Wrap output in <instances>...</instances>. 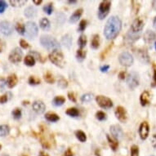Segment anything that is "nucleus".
<instances>
[{
  "instance_id": "8",
  "label": "nucleus",
  "mask_w": 156,
  "mask_h": 156,
  "mask_svg": "<svg viewBox=\"0 0 156 156\" xmlns=\"http://www.w3.org/2000/svg\"><path fill=\"white\" fill-rule=\"evenodd\" d=\"M96 101L101 107L105 108V109H110L113 106L112 101L110 100V98L104 97V96H98L96 98Z\"/></svg>"
},
{
  "instance_id": "40",
  "label": "nucleus",
  "mask_w": 156,
  "mask_h": 156,
  "mask_svg": "<svg viewBox=\"0 0 156 156\" xmlns=\"http://www.w3.org/2000/svg\"><path fill=\"white\" fill-rule=\"evenodd\" d=\"M44 12L47 13V14H48V15L51 14L52 11H53V7H52V4H51V3H49V4H48V5H46L44 8Z\"/></svg>"
},
{
  "instance_id": "48",
  "label": "nucleus",
  "mask_w": 156,
  "mask_h": 156,
  "mask_svg": "<svg viewBox=\"0 0 156 156\" xmlns=\"http://www.w3.org/2000/svg\"><path fill=\"white\" fill-rule=\"evenodd\" d=\"M68 97H69V100L72 101H74V102L76 101V98H75V97H74V94L73 93V92H69V94H68Z\"/></svg>"
},
{
  "instance_id": "19",
  "label": "nucleus",
  "mask_w": 156,
  "mask_h": 156,
  "mask_svg": "<svg viewBox=\"0 0 156 156\" xmlns=\"http://www.w3.org/2000/svg\"><path fill=\"white\" fill-rule=\"evenodd\" d=\"M144 38L147 43H151L155 39V34L151 30H147L144 34Z\"/></svg>"
},
{
  "instance_id": "38",
  "label": "nucleus",
  "mask_w": 156,
  "mask_h": 156,
  "mask_svg": "<svg viewBox=\"0 0 156 156\" xmlns=\"http://www.w3.org/2000/svg\"><path fill=\"white\" fill-rule=\"evenodd\" d=\"M29 83H30V84L31 85H37L40 83V80L34 76H31L30 78L29 79Z\"/></svg>"
},
{
  "instance_id": "18",
  "label": "nucleus",
  "mask_w": 156,
  "mask_h": 156,
  "mask_svg": "<svg viewBox=\"0 0 156 156\" xmlns=\"http://www.w3.org/2000/svg\"><path fill=\"white\" fill-rule=\"evenodd\" d=\"M107 140L109 141V144H110V146L111 147L113 151H115L117 149H118L119 146V142L115 138V137H111L110 136L107 135Z\"/></svg>"
},
{
  "instance_id": "49",
  "label": "nucleus",
  "mask_w": 156,
  "mask_h": 156,
  "mask_svg": "<svg viewBox=\"0 0 156 156\" xmlns=\"http://www.w3.org/2000/svg\"><path fill=\"white\" fill-rule=\"evenodd\" d=\"M109 68H110L109 66H103L101 67V72H106L109 69Z\"/></svg>"
},
{
  "instance_id": "29",
  "label": "nucleus",
  "mask_w": 156,
  "mask_h": 156,
  "mask_svg": "<svg viewBox=\"0 0 156 156\" xmlns=\"http://www.w3.org/2000/svg\"><path fill=\"white\" fill-rule=\"evenodd\" d=\"M66 114L72 117H77L80 115V111L77 110L76 108H69L66 110Z\"/></svg>"
},
{
  "instance_id": "41",
  "label": "nucleus",
  "mask_w": 156,
  "mask_h": 156,
  "mask_svg": "<svg viewBox=\"0 0 156 156\" xmlns=\"http://www.w3.org/2000/svg\"><path fill=\"white\" fill-rule=\"evenodd\" d=\"M96 117H97V119L98 120L102 121L106 119V115H105V113L102 112V111H98V112L97 113V115H96Z\"/></svg>"
},
{
  "instance_id": "34",
  "label": "nucleus",
  "mask_w": 156,
  "mask_h": 156,
  "mask_svg": "<svg viewBox=\"0 0 156 156\" xmlns=\"http://www.w3.org/2000/svg\"><path fill=\"white\" fill-rule=\"evenodd\" d=\"M44 80H45L46 82L49 83H53L54 81H55L53 76H52V74H51V73H49V72L44 74Z\"/></svg>"
},
{
  "instance_id": "37",
  "label": "nucleus",
  "mask_w": 156,
  "mask_h": 156,
  "mask_svg": "<svg viewBox=\"0 0 156 156\" xmlns=\"http://www.w3.org/2000/svg\"><path fill=\"white\" fill-rule=\"evenodd\" d=\"M16 29L20 34H25V26L21 23H17L16 26Z\"/></svg>"
},
{
  "instance_id": "16",
  "label": "nucleus",
  "mask_w": 156,
  "mask_h": 156,
  "mask_svg": "<svg viewBox=\"0 0 156 156\" xmlns=\"http://www.w3.org/2000/svg\"><path fill=\"white\" fill-rule=\"evenodd\" d=\"M140 101H141V105H148L149 103L151 102V94L148 91H145L142 92V94L141 95L140 97Z\"/></svg>"
},
{
  "instance_id": "1",
  "label": "nucleus",
  "mask_w": 156,
  "mask_h": 156,
  "mask_svg": "<svg viewBox=\"0 0 156 156\" xmlns=\"http://www.w3.org/2000/svg\"><path fill=\"white\" fill-rule=\"evenodd\" d=\"M122 22L118 16H113L106 22L104 29V34L107 39H113L118 35L121 30Z\"/></svg>"
},
{
  "instance_id": "33",
  "label": "nucleus",
  "mask_w": 156,
  "mask_h": 156,
  "mask_svg": "<svg viewBox=\"0 0 156 156\" xmlns=\"http://www.w3.org/2000/svg\"><path fill=\"white\" fill-rule=\"evenodd\" d=\"M78 43H79V45H80V47L81 48V49H82L83 47L86 46V44H87V38H86V36L83 35V34L80 36Z\"/></svg>"
},
{
  "instance_id": "10",
  "label": "nucleus",
  "mask_w": 156,
  "mask_h": 156,
  "mask_svg": "<svg viewBox=\"0 0 156 156\" xmlns=\"http://www.w3.org/2000/svg\"><path fill=\"white\" fill-rule=\"evenodd\" d=\"M0 31L1 33L3 34L4 35H10L12 33L13 28L12 24L8 21H2L0 23Z\"/></svg>"
},
{
  "instance_id": "22",
  "label": "nucleus",
  "mask_w": 156,
  "mask_h": 156,
  "mask_svg": "<svg viewBox=\"0 0 156 156\" xmlns=\"http://www.w3.org/2000/svg\"><path fill=\"white\" fill-rule=\"evenodd\" d=\"M36 13H37V10L33 7H29L25 10V16L28 18H32L35 16Z\"/></svg>"
},
{
  "instance_id": "60",
  "label": "nucleus",
  "mask_w": 156,
  "mask_h": 156,
  "mask_svg": "<svg viewBox=\"0 0 156 156\" xmlns=\"http://www.w3.org/2000/svg\"><path fill=\"white\" fill-rule=\"evenodd\" d=\"M154 46H155V49H156V43H155V44H154Z\"/></svg>"
},
{
  "instance_id": "17",
  "label": "nucleus",
  "mask_w": 156,
  "mask_h": 156,
  "mask_svg": "<svg viewBox=\"0 0 156 156\" xmlns=\"http://www.w3.org/2000/svg\"><path fill=\"white\" fill-rule=\"evenodd\" d=\"M83 13V9H78L77 11L74 12V13L70 16V19H69V22L70 23H75L77 21H79V19L80 18L81 15Z\"/></svg>"
},
{
  "instance_id": "32",
  "label": "nucleus",
  "mask_w": 156,
  "mask_h": 156,
  "mask_svg": "<svg viewBox=\"0 0 156 156\" xmlns=\"http://www.w3.org/2000/svg\"><path fill=\"white\" fill-rule=\"evenodd\" d=\"M85 56H86V51H84L83 49H79L78 51H77V59L79 60V61H83V60L84 59Z\"/></svg>"
},
{
  "instance_id": "35",
  "label": "nucleus",
  "mask_w": 156,
  "mask_h": 156,
  "mask_svg": "<svg viewBox=\"0 0 156 156\" xmlns=\"http://www.w3.org/2000/svg\"><path fill=\"white\" fill-rule=\"evenodd\" d=\"M131 156H139L138 146L133 145L131 147Z\"/></svg>"
},
{
  "instance_id": "36",
  "label": "nucleus",
  "mask_w": 156,
  "mask_h": 156,
  "mask_svg": "<svg viewBox=\"0 0 156 156\" xmlns=\"http://www.w3.org/2000/svg\"><path fill=\"white\" fill-rule=\"evenodd\" d=\"M12 115L14 119H19L21 118V109H19V108H16L15 110L12 111Z\"/></svg>"
},
{
  "instance_id": "3",
  "label": "nucleus",
  "mask_w": 156,
  "mask_h": 156,
  "mask_svg": "<svg viewBox=\"0 0 156 156\" xmlns=\"http://www.w3.org/2000/svg\"><path fill=\"white\" fill-rule=\"evenodd\" d=\"M49 59L53 64L59 67H64L66 62H65L64 56L62 53L59 51H53L49 55Z\"/></svg>"
},
{
  "instance_id": "30",
  "label": "nucleus",
  "mask_w": 156,
  "mask_h": 156,
  "mask_svg": "<svg viewBox=\"0 0 156 156\" xmlns=\"http://www.w3.org/2000/svg\"><path fill=\"white\" fill-rule=\"evenodd\" d=\"M75 134H76L77 138L79 139L81 142H84V141H86V140H87V137H86L85 133H83V132H82V131H77Z\"/></svg>"
},
{
  "instance_id": "25",
  "label": "nucleus",
  "mask_w": 156,
  "mask_h": 156,
  "mask_svg": "<svg viewBox=\"0 0 156 156\" xmlns=\"http://www.w3.org/2000/svg\"><path fill=\"white\" fill-rule=\"evenodd\" d=\"M40 27L44 30H48L50 28V22L47 18H43L40 21Z\"/></svg>"
},
{
  "instance_id": "43",
  "label": "nucleus",
  "mask_w": 156,
  "mask_h": 156,
  "mask_svg": "<svg viewBox=\"0 0 156 156\" xmlns=\"http://www.w3.org/2000/svg\"><path fill=\"white\" fill-rule=\"evenodd\" d=\"M86 26H87V21H85V20H83V21L80 22L79 30H80V31H83L85 30V28H86Z\"/></svg>"
},
{
  "instance_id": "4",
  "label": "nucleus",
  "mask_w": 156,
  "mask_h": 156,
  "mask_svg": "<svg viewBox=\"0 0 156 156\" xmlns=\"http://www.w3.org/2000/svg\"><path fill=\"white\" fill-rule=\"evenodd\" d=\"M25 33L29 38H35L38 34V26L33 21H29L25 26Z\"/></svg>"
},
{
  "instance_id": "5",
  "label": "nucleus",
  "mask_w": 156,
  "mask_h": 156,
  "mask_svg": "<svg viewBox=\"0 0 156 156\" xmlns=\"http://www.w3.org/2000/svg\"><path fill=\"white\" fill-rule=\"evenodd\" d=\"M127 84L131 89H134L139 85V75L136 72H132L127 78Z\"/></svg>"
},
{
  "instance_id": "53",
  "label": "nucleus",
  "mask_w": 156,
  "mask_h": 156,
  "mask_svg": "<svg viewBox=\"0 0 156 156\" xmlns=\"http://www.w3.org/2000/svg\"><path fill=\"white\" fill-rule=\"evenodd\" d=\"M39 156H49L48 154L44 153V152H40V154H39Z\"/></svg>"
},
{
  "instance_id": "27",
  "label": "nucleus",
  "mask_w": 156,
  "mask_h": 156,
  "mask_svg": "<svg viewBox=\"0 0 156 156\" xmlns=\"http://www.w3.org/2000/svg\"><path fill=\"white\" fill-rule=\"evenodd\" d=\"M10 129L8 125H1L0 126V136H5L9 133Z\"/></svg>"
},
{
  "instance_id": "61",
  "label": "nucleus",
  "mask_w": 156,
  "mask_h": 156,
  "mask_svg": "<svg viewBox=\"0 0 156 156\" xmlns=\"http://www.w3.org/2000/svg\"><path fill=\"white\" fill-rule=\"evenodd\" d=\"M3 156H8V155H3Z\"/></svg>"
},
{
  "instance_id": "15",
  "label": "nucleus",
  "mask_w": 156,
  "mask_h": 156,
  "mask_svg": "<svg viewBox=\"0 0 156 156\" xmlns=\"http://www.w3.org/2000/svg\"><path fill=\"white\" fill-rule=\"evenodd\" d=\"M110 133L115 139L121 138L123 136V130L119 125L111 126L110 127Z\"/></svg>"
},
{
  "instance_id": "39",
  "label": "nucleus",
  "mask_w": 156,
  "mask_h": 156,
  "mask_svg": "<svg viewBox=\"0 0 156 156\" xmlns=\"http://www.w3.org/2000/svg\"><path fill=\"white\" fill-rule=\"evenodd\" d=\"M92 99V96L89 93H87V94L83 95L82 97H81V101L83 102H88Z\"/></svg>"
},
{
  "instance_id": "2",
  "label": "nucleus",
  "mask_w": 156,
  "mask_h": 156,
  "mask_svg": "<svg viewBox=\"0 0 156 156\" xmlns=\"http://www.w3.org/2000/svg\"><path fill=\"white\" fill-rule=\"evenodd\" d=\"M40 43L44 48L48 50H55L57 51L60 49V44L56 39L49 35H43L40 38Z\"/></svg>"
},
{
  "instance_id": "55",
  "label": "nucleus",
  "mask_w": 156,
  "mask_h": 156,
  "mask_svg": "<svg viewBox=\"0 0 156 156\" xmlns=\"http://www.w3.org/2000/svg\"><path fill=\"white\" fill-rule=\"evenodd\" d=\"M154 27L156 30V17L154 18Z\"/></svg>"
},
{
  "instance_id": "24",
  "label": "nucleus",
  "mask_w": 156,
  "mask_h": 156,
  "mask_svg": "<svg viewBox=\"0 0 156 156\" xmlns=\"http://www.w3.org/2000/svg\"><path fill=\"white\" fill-rule=\"evenodd\" d=\"M45 118L50 122H56L59 120V116L54 113H48L45 115Z\"/></svg>"
},
{
  "instance_id": "54",
  "label": "nucleus",
  "mask_w": 156,
  "mask_h": 156,
  "mask_svg": "<svg viewBox=\"0 0 156 156\" xmlns=\"http://www.w3.org/2000/svg\"><path fill=\"white\" fill-rule=\"evenodd\" d=\"M153 8L156 11V1H154L153 2Z\"/></svg>"
},
{
  "instance_id": "59",
  "label": "nucleus",
  "mask_w": 156,
  "mask_h": 156,
  "mask_svg": "<svg viewBox=\"0 0 156 156\" xmlns=\"http://www.w3.org/2000/svg\"><path fill=\"white\" fill-rule=\"evenodd\" d=\"M1 148H2V146H1V145H0V150H1Z\"/></svg>"
},
{
  "instance_id": "13",
  "label": "nucleus",
  "mask_w": 156,
  "mask_h": 156,
  "mask_svg": "<svg viewBox=\"0 0 156 156\" xmlns=\"http://www.w3.org/2000/svg\"><path fill=\"white\" fill-rule=\"evenodd\" d=\"M115 115L118 119L119 120L121 121V122H126L127 120V112H126V110L122 106H119L117 107L116 110H115Z\"/></svg>"
},
{
  "instance_id": "52",
  "label": "nucleus",
  "mask_w": 156,
  "mask_h": 156,
  "mask_svg": "<svg viewBox=\"0 0 156 156\" xmlns=\"http://www.w3.org/2000/svg\"><path fill=\"white\" fill-rule=\"evenodd\" d=\"M34 3H35L36 5H38V4H40L42 3L41 0H39V1H37V0H34Z\"/></svg>"
},
{
  "instance_id": "7",
  "label": "nucleus",
  "mask_w": 156,
  "mask_h": 156,
  "mask_svg": "<svg viewBox=\"0 0 156 156\" xmlns=\"http://www.w3.org/2000/svg\"><path fill=\"white\" fill-rule=\"evenodd\" d=\"M110 5H111V3L110 1H103L102 3H101L100 7H99V11H98V17L100 18L101 20L104 19L108 15Z\"/></svg>"
},
{
  "instance_id": "20",
  "label": "nucleus",
  "mask_w": 156,
  "mask_h": 156,
  "mask_svg": "<svg viewBox=\"0 0 156 156\" xmlns=\"http://www.w3.org/2000/svg\"><path fill=\"white\" fill-rule=\"evenodd\" d=\"M62 43L65 47H66V48H69L72 44V37L70 36V34H66V35H65L64 37L62 38Z\"/></svg>"
},
{
  "instance_id": "42",
  "label": "nucleus",
  "mask_w": 156,
  "mask_h": 156,
  "mask_svg": "<svg viewBox=\"0 0 156 156\" xmlns=\"http://www.w3.org/2000/svg\"><path fill=\"white\" fill-rule=\"evenodd\" d=\"M7 7H8L7 3H6L4 1L0 0V13H3V12L6 10Z\"/></svg>"
},
{
  "instance_id": "9",
  "label": "nucleus",
  "mask_w": 156,
  "mask_h": 156,
  "mask_svg": "<svg viewBox=\"0 0 156 156\" xmlns=\"http://www.w3.org/2000/svg\"><path fill=\"white\" fill-rule=\"evenodd\" d=\"M22 51L20 48H15L14 50L12 51V52L9 55V60L10 62H13V63H17V62H21V58H22Z\"/></svg>"
},
{
  "instance_id": "51",
  "label": "nucleus",
  "mask_w": 156,
  "mask_h": 156,
  "mask_svg": "<svg viewBox=\"0 0 156 156\" xmlns=\"http://www.w3.org/2000/svg\"><path fill=\"white\" fill-rule=\"evenodd\" d=\"M119 77V79H120V80H124V78H125V73H124L123 71L120 72Z\"/></svg>"
},
{
  "instance_id": "45",
  "label": "nucleus",
  "mask_w": 156,
  "mask_h": 156,
  "mask_svg": "<svg viewBox=\"0 0 156 156\" xmlns=\"http://www.w3.org/2000/svg\"><path fill=\"white\" fill-rule=\"evenodd\" d=\"M151 143L154 149H156V134H154L152 138H151Z\"/></svg>"
},
{
  "instance_id": "46",
  "label": "nucleus",
  "mask_w": 156,
  "mask_h": 156,
  "mask_svg": "<svg viewBox=\"0 0 156 156\" xmlns=\"http://www.w3.org/2000/svg\"><path fill=\"white\" fill-rule=\"evenodd\" d=\"M59 86L62 87H67V82L65 80H61L59 81Z\"/></svg>"
},
{
  "instance_id": "47",
  "label": "nucleus",
  "mask_w": 156,
  "mask_h": 156,
  "mask_svg": "<svg viewBox=\"0 0 156 156\" xmlns=\"http://www.w3.org/2000/svg\"><path fill=\"white\" fill-rule=\"evenodd\" d=\"M8 101V96L3 95L2 97H0V103H5Z\"/></svg>"
},
{
  "instance_id": "44",
  "label": "nucleus",
  "mask_w": 156,
  "mask_h": 156,
  "mask_svg": "<svg viewBox=\"0 0 156 156\" xmlns=\"http://www.w3.org/2000/svg\"><path fill=\"white\" fill-rule=\"evenodd\" d=\"M20 44H21V46L23 48H29V44L26 43L25 40L23 39H21V41H20Z\"/></svg>"
},
{
  "instance_id": "31",
  "label": "nucleus",
  "mask_w": 156,
  "mask_h": 156,
  "mask_svg": "<svg viewBox=\"0 0 156 156\" xmlns=\"http://www.w3.org/2000/svg\"><path fill=\"white\" fill-rule=\"evenodd\" d=\"M10 3L12 6L14 7H20V6H23L24 4H26V0H11Z\"/></svg>"
},
{
  "instance_id": "11",
  "label": "nucleus",
  "mask_w": 156,
  "mask_h": 156,
  "mask_svg": "<svg viewBox=\"0 0 156 156\" xmlns=\"http://www.w3.org/2000/svg\"><path fill=\"white\" fill-rule=\"evenodd\" d=\"M144 27V21L141 18H136L133 21V25L131 26V30L133 33H139L142 30Z\"/></svg>"
},
{
  "instance_id": "26",
  "label": "nucleus",
  "mask_w": 156,
  "mask_h": 156,
  "mask_svg": "<svg viewBox=\"0 0 156 156\" xmlns=\"http://www.w3.org/2000/svg\"><path fill=\"white\" fill-rule=\"evenodd\" d=\"M66 101V99H65V97H62V96H60V97H56L54 98L53 100V105H56V106H61L65 103Z\"/></svg>"
},
{
  "instance_id": "56",
  "label": "nucleus",
  "mask_w": 156,
  "mask_h": 156,
  "mask_svg": "<svg viewBox=\"0 0 156 156\" xmlns=\"http://www.w3.org/2000/svg\"><path fill=\"white\" fill-rule=\"evenodd\" d=\"M3 50V46H2V44H1V41H0V52Z\"/></svg>"
},
{
  "instance_id": "57",
  "label": "nucleus",
  "mask_w": 156,
  "mask_h": 156,
  "mask_svg": "<svg viewBox=\"0 0 156 156\" xmlns=\"http://www.w3.org/2000/svg\"><path fill=\"white\" fill-rule=\"evenodd\" d=\"M154 81L156 83V70H154Z\"/></svg>"
},
{
  "instance_id": "14",
  "label": "nucleus",
  "mask_w": 156,
  "mask_h": 156,
  "mask_svg": "<svg viewBox=\"0 0 156 156\" xmlns=\"http://www.w3.org/2000/svg\"><path fill=\"white\" fill-rule=\"evenodd\" d=\"M33 109L37 114L41 115V114H43L45 111L46 107H45V105H44V103L43 101H36L33 103Z\"/></svg>"
},
{
  "instance_id": "6",
  "label": "nucleus",
  "mask_w": 156,
  "mask_h": 156,
  "mask_svg": "<svg viewBox=\"0 0 156 156\" xmlns=\"http://www.w3.org/2000/svg\"><path fill=\"white\" fill-rule=\"evenodd\" d=\"M119 61L122 66L126 67L131 66L133 63V57L129 52L124 51L123 53L120 54V56L119 57Z\"/></svg>"
},
{
  "instance_id": "58",
  "label": "nucleus",
  "mask_w": 156,
  "mask_h": 156,
  "mask_svg": "<svg viewBox=\"0 0 156 156\" xmlns=\"http://www.w3.org/2000/svg\"><path fill=\"white\" fill-rule=\"evenodd\" d=\"M69 3H76V2H75V1H69Z\"/></svg>"
},
{
  "instance_id": "62",
  "label": "nucleus",
  "mask_w": 156,
  "mask_h": 156,
  "mask_svg": "<svg viewBox=\"0 0 156 156\" xmlns=\"http://www.w3.org/2000/svg\"><path fill=\"white\" fill-rule=\"evenodd\" d=\"M152 156H153V155H152Z\"/></svg>"
},
{
  "instance_id": "12",
  "label": "nucleus",
  "mask_w": 156,
  "mask_h": 156,
  "mask_svg": "<svg viewBox=\"0 0 156 156\" xmlns=\"http://www.w3.org/2000/svg\"><path fill=\"white\" fill-rule=\"evenodd\" d=\"M149 132H150V128L147 122H142L139 128V134L142 140H146L148 137Z\"/></svg>"
},
{
  "instance_id": "50",
  "label": "nucleus",
  "mask_w": 156,
  "mask_h": 156,
  "mask_svg": "<svg viewBox=\"0 0 156 156\" xmlns=\"http://www.w3.org/2000/svg\"><path fill=\"white\" fill-rule=\"evenodd\" d=\"M65 156H74V154L72 153V151L69 149V150H67V151L65 154Z\"/></svg>"
},
{
  "instance_id": "28",
  "label": "nucleus",
  "mask_w": 156,
  "mask_h": 156,
  "mask_svg": "<svg viewBox=\"0 0 156 156\" xmlns=\"http://www.w3.org/2000/svg\"><path fill=\"white\" fill-rule=\"evenodd\" d=\"M25 64L28 66H33L35 64V60L34 58V56H27L25 58Z\"/></svg>"
},
{
  "instance_id": "21",
  "label": "nucleus",
  "mask_w": 156,
  "mask_h": 156,
  "mask_svg": "<svg viewBox=\"0 0 156 156\" xmlns=\"http://www.w3.org/2000/svg\"><path fill=\"white\" fill-rule=\"evenodd\" d=\"M17 83V78L16 76V74H12L8 78V86L10 88H12L15 87L16 84Z\"/></svg>"
},
{
  "instance_id": "23",
  "label": "nucleus",
  "mask_w": 156,
  "mask_h": 156,
  "mask_svg": "<svg viewBox=\"0 0 156 156\" xmlns=\"http://www.w3.org/2000/svg\"><path fill=\"white\" fill-rule=\"evenodd\" d=\"M99 45H100V38H99V35H98V34H95L92 39L91 47H92V48L97 49L98 48Z\"/></svg>"
}]
</instances>
